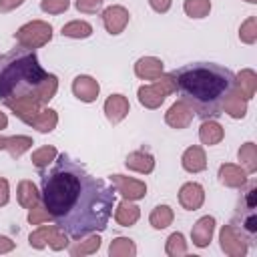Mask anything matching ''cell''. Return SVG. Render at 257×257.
Masks as SVG:
<instances>
[{"instance_id": "6da1fadb", "label": "cell", "mask_w": 257, "mask_h": 257, "mask_svg": "<svg viewBox=\"0 0 257 257\" xmlns=\"http://www.w3.org/2000/svg\"><path fill=\"white\" fill-rule=\"evenodd\" d=\"M42 205L50 219L72 239L106 229L116 203V189L68 155H58L50 167L40 169Z\"/></svg>"}, {"instance_id": "7a4b0ae2", "label": "cell", "mask_w": 257, "mask_h": 257, "mask_svg": "<svg viewBox=\"0 0 257 257\" xmlns=\"http://www.w3.org/2000/svg\"><path fill=\"white\" fill-rule=\"evenodd\" d=\"M173 88L191 110L205 118H217L225 98L235 90V74L215 62H191L171 72Z\"/></svg>"}, {"instance_id": "3957f363", "label": "cell", "mask_w": 257, "mask_h": 257, "mask_svg": "<svg viewBox=\"0 0 257 257\" xmlns=\"http://www.w3.org/2000/svg\"><path fill=\"white\" fill-rule=\"evenodd\" d=\"M58 90V78L46 72L32 48H14L0 54V100L8 106L16 100L50 102Z\"/></svg>"}, {"instance_id": "277c9868", "label": "cell", "mask_w": 257, "mask_h": 257, "mask_svg": "<svg viewBox=\"0 0 257 257\" xmlns=\"http://www.w3.org/2000/svg\"><path fill=\"white\" fill-rule=\"evenodd\" d=\"M14 38L18 40L20 46L34 50V48H40V46L50 42L52 26L48 22H42V20H32V22L20 26L18 32H14Z\"/></svg>"}, {"instance_id": "5b68a950", "label": "cell", "mask_w": 257, "mask_h": 257, "mask_svg": "<svg viewBox=\"0 0 257 257\" xmlns=\"http://www.w3.org/2000/svg\"><path fill=\"white\" fill-rule=\"evenodd\" d=\"M173 80H171V74H161L153 84H147V86H141L139 88V102L147 108H159L165 98L173 92Z\"/></svg>"}, {"instance_id": "8992f818", "label": "cell", "mask_w": 257, "mask_h": 257, "mask_svg": "<svg viewBox=\"0 0 257 257\" xmlns=\"http://www.w3.org/2000/svg\"><path fill=\"white\" fill-rule=\"evenodd\" d=\"M28 241L36 249H42V247L50 245L54 251H60V249H64L68 245L66 233L62 229H58L56 225H42L40 229H36L34 233H30Z\"/></svg>"}, {"instance_id": "52a82bcc", "label": "cell", "mask_w": 257, "mask_h": 257, "mask_svg": "<svg viewBox=\"0 0 257 257\" xmlns=\"http://www.w3.org/2000/svg\"><path fill=\"white\" fill-rule=\"evenodd\" d=\"M221 249L231 257H241L247 253L245 235L237 227H233L231 223L221 229Z\"/></svg>"}, {"instance_id": "ba28073f", "label": "cell", "mask_w": 257, "mask_h": 257, "mask_svg": "<svg viewBox=\"0 0 257 257\" xmlns=\"http://www.w3.org/2000/svg\"><path fill=\"white\" fill-rule=\"evenodd\" d=\"M110 183L116 189V193H120L128 201L143 199L147 193V185L139 179H131V177H122V175H110Z\"/></svg>"}, {"instance_id": "9c48e42d", "label": "cell", "mask_w": 257, "mask_h": 257, "mask_svg": "<svg viewBox=\"0 0 257 257\" xmlns=\"http://www.w3.org/2000/svg\"><path fill=\"white\" fill-rule=\"evenodd\" d=\"M100 18L108 34H120L128 24V10L124 6L114 4V6H108Z\"/></svg>"}, {"instance_id": "30bf717a", "label": "cell", "mask_w": 257, "mask_h": 257, "mask_svg": "<svg viewBox=\"0 0 257 257\" xmlns=\"http://www.w3.org/2000/svg\"><path fill=\"white\" fill-rule=\"evenodd\" d=\"M205 201V191L199 183H185L179 191V203L183 205V209L187 211H197L201 209Z\"/></svg>"}, {"instance_id": "8fae6325", "label": "cell", "mask_w": 257, "mask_h": 257, "mask_svg": "<svg viewBox=\"0 0 257 257\" xmlns=\"http://www.w3.org/2000/svg\"><path fill=\"white\" fill-rule=\"evenodd\" d=\"M72 92L82 102H94L98 92H100V86L92 76H84L82 74V76H76L72 80Z\"/></svg>"}, {"instance_id": "7c38bea8", "label": "cell", "mask_w": 257, "mask_h": 257, "mask_svg": "<svg viewBox=\"0 0 257 257\" xmlns=\"http://www.w3.org/2000/svg\"><path fill=\"white\" fill-rule=\"evenodd\" d=\"M128 110H131V104L122 94H110L104 100V114L112 124H118L128 114Z\"/></svg>"}, {"instance_id": "4fadbf2b", "label": "cell", "mask_w": 257, "mask_h": 257, "mask_svg": "<svg viewBox=\"0 0 257 257\" xmlns=\"http://www.w3.org/2000/svg\"><path fill=\"white\" fill-rule=\"evenodd\" d=\"M165 120H167V124L173 126V128H185V126H189L191 120H193V110H191V106H187L183 100H177V102L169 108V112L165 114Z\"/></svg>"}, {"instance_id": "5bb4252c", "label": "cell", "mask_w": 257, "mask_h": 257, "mask_svg": "<svg viewBox=\"0 0 257 257\" xmlns=\"http://www.w3.org/2000/svg\"><path fill=\"white\" fill-rule=\"evenodd\" d=\"M213 231H215V219L211 215H205L195 223V227L191 231V239L197 247H207L211 243Z\"/></svg>"}, {"instance_id": "9a60e30c", "label": "cell", "mask_w": 257, "mask_h": 257, "mask_svg": "<svg viewBox=\"0 0 257 257\" xmlns=\"http://www.w3.org/2000/svg\"><path fill=\"white\" fill-rule=\"evenodd\" d=\"M135 74L145 80H157L163 74V62L155 56H143L135 64Z\"/></svg>"}, {"instance_id": "2e32d148", "label": "cell", "mask_w": 257, "mask_h": 257, "mask_svg": "<svg viewBox=\"0 0 257 257\" xmlns=\"http://www.w3.org/2000/svg\"><path fill=\"white\" fill-rule=\"evenodd\" d=\"M124 165H126V169H131V171H137V173H151L153 169H155V159H153V155L149 153V151H145V149H139V151H133L128 157H126V161H124Z\"/></svg>"}, {"instance_id": "e0dca14e", "label": "cell", "mask_w": 257, "mask_h": 257, "mask_svg": "<svg viewBox=\"0 0 257 257\" xmlns=\"http://www.w3.org/2000/svg\"><path fill=\"white\" fill-rule=\"evenodd\" d=\"M181 163H183V169L185 171H189V173H201V171H205V167H207V157H205V151L201 149V147H189L185 153H183V159H181Z\"/></svg>"}, {"instance_id": "ac0fdd59", "label": "cell", "mask_w": 257, "mask_h": 257, "mask_svg": "<svg viewBox=\"0 0 257 257\" xmlns=\"http://www.w3.org/2000/svg\"><path fill=\"white\" fill-rule=\"evenodd\" d=\"M219 181H221L223 185H227V187L239 189V187H245L247 175H245V171H243L241 167L231 165V163H225V165H221V169H219Z\"/></svg>"}, {"instance_id": "d6986e66", "label": "cell", "mask_w": 257, "mask_h": 257, "mask_svg": "<svg viewBox=\"0 0 257 257\" xmlns=\"http://www.w3.org/2000/svg\"><path fill=\"white\" fill-rule=\"evenodd\" d=\"M233 227H237L245 237H253L257 233V215L255 209H237V217L231 221Z\"/></svg>"}, {"instance_id": "ffe728a7", "label": "cell", "mask_w": 257, "mask_h": 257, "mask_svg": "<svg viewBox=\"0 0 257 257\" xmlns=\"http://www.w3.org/2000/svg\"><path fill=\"white\" fill-rule=\"evenodd\" d=\"M223 126L217 122V120H213V118H205L203 120V124H201V128H199V139H201V143L203 145H217V143H221L223 141Z\"/></svg>"}, {"instance_id": "44dd1931", "label": "cell", "mask_w": 257, "mask_h": 257, "mask_svg": "<svg viewBox=\"0 0 257 257\" xmlns=\"http://www.w3.org/2000/svg\"><path fill=\"white\" fill-rule=\"evenodd\" d=\"M139 217H141L139 207L133 205L128 199L120 201L118 207H116V211H114V219H116V223H118L120 227H131V225H135V223L139 221Z\"/></svg>"}, {"instance_id": "7402d4cb", "label": "cell", "mask_w": 257, "mask_h": 257, "mask_svg": "<svg viewBox=\"0 0 257 257\" xmlns=\"http://www.w3.org/2000/svg\"><path fill=\"white\" fill-rule=\"evenodd\" d=\"M255 88H257V78H255V72L253 70H241L239 76H235V90L243 96V98H251L255 94Z\"/></svg>"}, {"instance_id": "603a6c76", "label": "cell", "mask_w": 257, "mask_h": 257, "mask_svg": "<svg viewBox=\"0 0 257 257\" xmlns=\"http://www.w3.org/2000/svg\"><path fill=\"white\" fill-rule=\"evenodd\" d=\"M18 203L24 209H32L40 203V193L36 191L32 181H20V185H18Z\"/></svg>"}, {"instance_id": "cb8c5ba5", "label": "cell", "mask_w": 257, "mask_h": 257, "mask_svg": "<svg viewBox=\"0 0 257 257\" xmlns=\"http://www.w3.org/2000/svg\"><path fill=\"white\" fill-rule=\"evenodd\" d=\"M223 110H225L229 116H233V118H243L245 112H247V98H243L237 90H233V92L225 98Z\"/></svg>"}, {"instance_id": "d4e9b609", "label": "cell", "mask_w": 257, "mask_h": 257, "mask_svg": "<svg viewBox=\"0 0 257 257\" xmlns=\"http://www.w3.org/2000/svg\"><path fill=\"white\" fill-rule=\"evenodd\" d=\"M56 122H58L56 110L46 108V110H38V112H36V116H34L28 124H30V126H34V128H36V131H40V133H50V131H54Z\"/></svg>"}, {"instance_id": "484cf974", "label": "cell", "mask_w": 257, "mask_h": 257, "mask_svg": "<svg viewBox=\"0 0 257 257\" xmlns=\"http://www.w3.org/2000/svg\"><path fill=\"white\" fill-rule=\"evenodd\" d=\"M32 145H34V141H32L30 137H26V135H16V137H6L4 149L8 151V155H10L12 159H18V157H20L22 153H26Z\"/></svg>"}, {"instance_id": "4316f807", "label": "cell", "mask_w": 257, "mask_h": 257, "mask_svg": "<svg viewBox=\"0 0 257 257\" xmlns=\"http://www.w3.org/2000/svg\"><path fill=\"white\" fill-rule=\"evenodd\" d=\"M92 34V26L84 20H72L62 26V36L68 38H88Z\"/></svg>"}, {"instance_id": "83f0119b", "label": "cell", "mask_w": 257, "mask_h": 257, "mask_svg": "<svg viewBox=\"0 0 257 257\" xmlns=\"http://www.w3.org/2000/svg\"><path fill=\"white\" fill-rule=\"evenodd\" d=\"M149 221H151V225L155 229H165V227H169L173 223V209L169 205H159V207L153 209Z\"/></svg>"}, {"instance_id": "f1b7e54d", "label": "cell", "mask_w": 257, "mask_h": 257, "mask_svg": "<svg viewBox=\"0 0 257 257\" xmlns=\"http://www.w3.org/2000/svg\"><path fill=\"white\" fill-rule=\"evenodd\" d=\"M108 253H110L112 257H128V255L133 257V255L137 253V247H135L133 239H128V237H116V239L110 243Z\"/></svg>"}, {"instance_id": "f546056e", "label": "cell", "mask_w": 257, "mask_h": 257, "mask_svg": "<svg viewBox=\"0 0 257 257\" xmlns=\"http://www.w3.org/2000/svg\"><path fill=\"white\" fill-rule=\"evenodd\" d=\"M239 161L243 163L247 173H253L257 169V149H255V143H245L239 149Z\"/></svg>"}, {"instance_id": "4dcf8cb0", "label": "cell", "mask_w": 257, "mask_h": 257, "mask_svg": "<svg viewBox=\"0 0 257 257\" xmlns=\"http://www.w3.org/2000/svg\"><path fill=\"white\" fill-rule=\"evenodd\" d=\"M183 8L191 18H205L211 10V0H185Z\"/></svg>"}, {"instance_id": "1f68e13d", "label": "cell", "mask_w": 257, "mask_h": 257, "mask_svg": "<svg viewBox=\"0 0 257 257\" xmlns=\"http://www.w3.org/2000/svg\"><path fill=\"white\" fill-rule=\"evenodd\" d=\"M56 159V149L54 147H40V149H36L34 153H32V163H34V167L40 171V169H44V167H48L52 161Z\"/></svg>"}, {"instance_id": "d6a6232c", "label": "cell", "mask_w": 257, "mask_h": 257, "mask_svg": "<svg viewBox=\"0 0 257 257\" xmlns=\"http://www.w3.org/2000/svg\"><path fill=\"white\" fill-rule=\"evenodd\" d=\"M167 255L171 257H179V255H185L187 253V245H185V237L183 233H173L169 239H167V247H165Z\"/></svg>"}, {"instance_id": "836d02e7", "label": "cell", "mask_w": 257, "mask_h": 257, "mask_svg": "<svg viewBox=\"0 0 257 257\" xmlns=\"http://www.w3.org/2000/svg\"><path fill=\"white\" fill-rule=\"evenodd\" d=\"M100 247V237H88L86 241H80L78 245L70 247V255L78 257V255H88V253H94L96 249Z\"/></svg>"}, {"instance_id": "e575fe53", "label": "cell", "mask_w": 257, "mask_h": 257, "mask_svg": "<svg viewBox=\"0 0 257 257\" xmlns=\"http://www.w3.org/2000/svg\"><path fill=\"white\" fill-rule=\"evenodd\" d=\"M239 38H241L243 42H247V44H253V42H255V38H257V20H255V16L247 18V20L241 24Z\"/></svg>"}, {"instance_id": "d590c367", "label": "cell", "mask_w": 257, "mask_h": 257, "mask_svg": "<svg viewBox=\"0 0 257 257\" xmlns=\"http://www.w3.org/2000/svg\"><path fill=\"white\" fill-rule=\"evenodd\" d=\"M68 6H70V0H42L40 2L42 12H48V14H62L68 10Z\"/></svg>"}, {"instance_id": "8d00e7d4", "label": "cell", "mask_w": 257, "mask_h": 257, "mask_svg": "<svg viewBox=\"0 0 257 257\" xmlns=\"http://www.w3.org/2000/svg\"><path fill=\"white\" fill-rule=\"evenodd\" d=\"M50 219V213L46 211V207L44 205H36V207H32L30 209V213H28V223L30 225H40V223H44V221H48Z\"/></svg>"}, {"instance_id": "74e56055", "label": "cell", "mask_w": 257, "mask_h": 257, "mask_svg": "<svg viewBox=\"0 0 257 257\" xmlns=\"http://www.w3.org/2000/svg\"><path fill=\"white\" fill-rule=\"evenodd\" d=\"M255 195H257V185L255 181H251L243 193V199L239 203V209H255Z\"/></svg>"}, {"instance_id": "f35d334b", "label": "cell", "mask_w": 257, "mask_h": 257, "mask_svg": "<svg viewBox=\"0 0 257 257\" xmlns=\"http://www.w3.org/2000/svg\"><path fill=\"white\" fill-rule=\"evenodd\" d=\"M104 0H76V10L84 14H96L102 8Z\"/></svg>"}, {"instance_id": "ab89813d", "label": "cell", "mask_w": 257, "mask_h": 257, "mask_svg": "<svg viewBox=\"0 0 257 257\" xmlns=\"http://www.w3.org/2000/svg\"><path fill=\"white\" fill-rule=\"evenodd\" d=\"M149 4L155 12H161V14L171 8V0H149Z\"/></svg>"}, {"instance_id": "60d3db41", "label": "cell", "mask_w": 257, "mask_h": 257, "mask_svg": "<svg viewBox=\"0 0 257 257\" xmlns=\"http://www.w3.org/2000/svg\"><path fill=\"white\" fill-rule=\"evenodd\" d=\"M10 199V189H8V181L0 179V207H4Z\"/></svg>"}, {"instance_id": "b9f144b4", "label": "cell", "mask_w": 257, "mask_h": 257, "mask_svg": "<svg viewBox=\"0 0 257 257\" xmlns=\"http://www.w3.org/2000/svg\"><path fill=\"white\" fill-rule=\"evenodd\" d=\"M24 0H0V12H10L14 8H18Z\"/></svg>"}, {"instance_id": "7bdbcfd3", "label": "cell", "mask_w": 257, "mask_h": 257, "mask_svg": "<svg viewBox=\"0 0 257 257\" xmlns=\"http://www.w3.org/2000/svg\"><path fill=\"white\" fill-rule=\"evenodd\" d=\"M12 249H14V241L4 237V235H0V253H8Z\"/></svg>"}, {"instance_id": "ee69618b", "label": "cell", "mask_w": 257, "mask_h": 257, "mask_svg": "<svg viewBox=\"0 0 257 257\" xmlns=\"http://www.w3.org/2000/svg\"><path fill=\"white\" fill-rule=\"evenodd\" d=\"M6 126H8V116L4 112H0V131L6 128Z\"/></svg>"}, {"instance_id": "f6af8a7d", "label": "cell", "mask_w": 257, "mask_h": 257, "mask_svg": "<svg viewBox=\"0 0 257 257\" xmlns=\"http://www.w3.org/2000/svg\"><path fill=\"white\" fill-rule=\"evenodd\" d=\"M4 145H6V137L0 135V149H4Z\"/></svg>"}, {"instance_id": "bcb514c9", "label": "cell", "mask_w": 257, "mask_h": 257, "mask_svg": "<svg viewBox=\"0 0 257 257\" xmlns=\"http://www.w3.org/2000/svg\"><path fill=\"white\" fill-rule=\"evenodd\" d=\"M247 2H251V4H255V2H257V0H247Z\"/></svg>"}]
</instances>
